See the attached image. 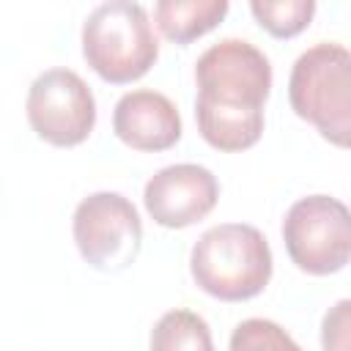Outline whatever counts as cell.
I'll return each instance as SVG.
<instances>
[{
  "label": "cell",
  "mask_w": 351,
  "mask_h": 351,
  "mask_svg": "<svg viewBox=\"0 0 351 351\" xmlns=\"http://www.w3.org/2000/svg\"><path fill=\"white\" fill-rule=\"evenodd\" d=\"M195 85L197 132L211 148L236 154L261 140L271 63L255 44L244 38L211 44L195 63Z\"/></svg>",
  "instance_id": "1"
},
{
  "label": "cell",
  "mask_w": 351,
  "mask_h": 351,
  "mask_svg": "<svg viewBox=\"0 0 351 351\" xmlns=\"http://www.w3.org/2000/svg\"><path fill=\"white\" fill-rule=\"evenodd\" d=\"M274 258L266 236L247 222L208 228L189 252L195 285L219 302H247L271 280Z\"/></svg>",
  "instance_id": "2"
},
{
  "label": "cell",
  "mask_w": 351,
  "mask_h": 351,
  "mask_svg": "<svg viewBox=\"0 0 351 351\" xmlns=\"http://www.w3.org/2000/svg\"><path fill=\"white\" fill-rule=\"evenodd\" d=\"M82 58L110 85H129L151 71L159 58V38L145 5L110 0L82 22Z\"/></svg>",
  "instance_id": "3"
},
{
  "label": "cell",
  "mask_w": 351,
  "mask_h": 351,
  "mask_svg": "<svg viewBox=\"0 0 351 351\" xmlns=\"http://www.w3.org/2000/svg\"><path fill=\"white\" fill-rule=\"evenodd\" d=\"M291 110L337 148L351 140V55L343 44L321 41L304 49L288 77Z\"/></svg>",
  "instance_id": "4"
},
{
  "label": "cell",
  "mask_w": 351,
  "mask_h": 351,
  "mask_svg": "<svg viewBox=\"0 0 351 351\" xmlns=\"http://www.w3.org/2000/svg\"><path fill=\"white\" fill-rule=\"evenodd\" d=\"M282 241L299 271L335 274L351 258V214L343 200L329 195L299 197L282 219Z\"/></svg>",
  "instance_id": "5"
},
{
  "label": "cell",
  "mask_w": 351,
  "mask_h": 351,
  "mask_svg": "<svg viewBox=\"0 0 351 351\" xmlns=\"http://www.w3.org/2000/svg\"><path fill=\"white\" fill-rule=\"evenodd\" d=\"M74 244L82 261L96 271L129 269L143 247V222L137 208L121 192H93L82 197L71 217Z\"/></svg>",
  "instance_id": "6"
},
{
  "label": "cell",
  "mask_w": 351,
  "mask_h": 351,
  "mask_svg": "<svg viewBox=\"0 0 351 351\" xmlns=\"http://www.w3.org/2000/svg\"><path fill=\"white\" fill-rule=\"evenodd\" d=\"M27 123L55 148L85 143L96 126V99L90 85L71 69H47L27 88Z\"/></svg>",
  "instance_id": "7"
},
{
  "label": "cell",
  "mask_w": 351,
  "mask_h": 351,
  "mask_svg": "<svg viewBox=\"0 0 351 351\" xmlns=\"http://www.w3.org/2000/svg\"><path fill=\"white\" fill-rule=\"evenodd\" d=\"M219 200L217 176L195 162L167 165L156 170L143 189V203L148 217L170 230L189 228L206 219Z\"/></svg>",
  "instance_id": "8"
},
{
  "label": "cell",
  "mask_w": 351,
  "mask_h": 351,
  "mask_svg": "<svg viewBox=\"0 0 351 351\" xmlns=\"http://www.w3.org/2000/svg\"><path fill=\"white\" fill-rule=\"evenodd\" d=\"M112 132L123 145L134 151L159 154L181 140L184 126L178 107L165 93L151 88H137L115 101Z\"/></svg>",
  "instance_id": "9"
},
{
  "label": "cell",
  "mask_w": 351,
  "mask_h": 351,
  "mask_svg": "<svg viewBox=\"0 0 351 351\" xmlns=\"http://www.w3.org/2000/svg\"><path fill=\"white\" fill-rule=\"evenodd\" d=\"M228 8V0H159L154 5V19L167 41L186 47L214 30Z\"/></svg>",
  "instance_id": "10"
},
{
  "label": "cell",
  "mask_w": 351,
  "mask_h": 351,
  "mask_svg": "<svg viewBox=\"0 0 351 351\" xmlns=\"http://www.w3.org/2000/svg\"><path fill=\"white\" fill-rule=\"evenodd\" d=\"M151 351H214L211 329L192 310H167L151 329Z\"/></svg>",
  "instance_id": "11"
},
{
  "label": "cell",
  "mask_w": 351,
  "mask_h": 351,
  "mask_svg": "<svg viewBox=\"0 0 351 351\" xmlns=\"http://www.w3.org/2000/svg\"><path fill=\"white\" fill-rule=\"evenodd\" d=\"M250 11L269 36L293 38L313 22L315 0H252Z\"/></svg>",
  "instance_id": "12"
},
{
  "label": "cell",
  "mask_w": 351,
  "mask_h": 351,
  "mask_svg": "<svg viewBox=\"0 0 351 351\" xmlns=\"http://www.w3.org/2000/svg\"><path fill=\"white\" fill-rule=\"evenodd\" d=\"M230 351H302V346L269 318H247L230 335Z\"/></svg>",
  "instance_id": "13"
},
{
  "label": "cell",
  "mask_w": 351,
  "mask_h": 351,
  "mask_svg": "<svg viewBox=\"0 0 351 351\" xmlns=\"http://www.w3.org/2000/svg\"><path fill=\"white\" fill-rule=\"evenodd\" d=\"M348 326H351V302L340 299L329 313L324 315L321 324V346L324 351H348Z\"/></svg>",
  "instance_id": "14"
}]
</instances>
